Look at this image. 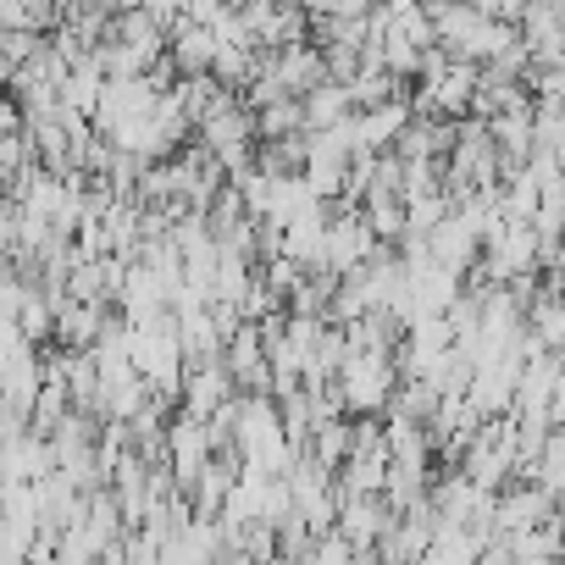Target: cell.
Masks as SVG:
<instances>
[{
  "mask_svg": "<svg viewBox=\"0 0 565 565\" xmlns=\"http://www.w3.org/2000/svg\"><path fill=\"white\" fill-rule=\"evenodd\" d=\"M339 455H355V433H350V427H322V455H317V460L333 466Z\"/></svg>",
  "mask_w": 565,
  "mask_h": 565,
  "instance_id": "6da1fadb",
  "label": "cell"
},
{
  "mask_svg": "<svg viewBox=\"0 0 565 565\" xmlns=\"http://www.w3.org/2000/svg\"><path fill=\"white\" fill-rule=\"evenodd\" d=\"M295 122H300V106H295V100H282V106H271V111L260 117V128H266V134H277V128H295Z\"/></svg>",
  "mask_w": 565,
  "mask_h": 565,
  "instance_id": "7a4b0ae2",
  "label": "cell"
}]
</instances>
